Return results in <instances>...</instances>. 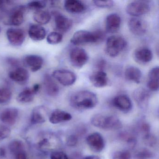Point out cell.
Segmentation results:
<instances>
[{
    "mask_svg": "<svg viewBox=\"0 0 159 159\" xmlns=\"http://www.w3.org/2000/svg\"><path fill=\"white\" fill-rule=\"evenodd\" d=\"M18 116V110L15 108L5 109L0 114V120L7 125H14Z\"/></svg>",
    "mask_w": 159,
    "mask_h": 159,
    "instance_id": "16",
    "label": "cell"
},
{
    "mask_svg": "<svg viewBox=\"0 0 159 159\" xmlns=\"http://www.w3.org/2000/svg\"><path fill=\"white\" fill-rule=\"evenodd\" d=\"M133 97L135 101L139 107L145 109L148 107L150 94L145 88L139 87L134 91Z\"/></svg>",
    "mask_w": 159,
    "mask_h": 159,
    "instance_id": "12",
    "label": "cell"
},
{
    "mask_svg": "<svg viewBox=\"0 0 159 159\" xmlns=\"http://www.w3.org/2000/svg\"><path fill=\"white\" fill-rule=\"evenodd\" d=\"M43 84L45 91L48 95L51 97H55L57 95L59 92V87L49 74H46L44 75Z\"/></svg>",
    "mask_w": 159,
    "mask_h": 159,
    "instance_id": "20",
    "label": "cell"
},
{
    "mask_svg": "<svg viewBox=\"0 0 159 159\" xmlns=\"http://www.w3.org/2000/svg\"><path fill=\"white\" fill-rule=\"evenodd\" d=\"M90 82L94 87L103 88L108 83V79L107 73L103 70H99L93 72L90 76Z\"/></svg>",
    "mask_w": 159,
    "mask_h": 159,
    "instance_id": "15",
    "label": "cell"
},
{
    "mask_svg": "<svg viewBox=\"0 0 159 159\" xmlns=\"http://www.w3.org/2000/svg\"><path fill=\"white\" fill-rule=\"evenodd\" d=\"M12 97V92L9 88L0 87V104L8 103Z\"/></svg>",
    "mask_w": 159,
    "mask_h": 159,
    "instance_id": "31",
    "label": "cell"
},
{
    "mask_svg": "<svg viewBox=\"0 0 159 159\" xmlns=\"http://www.w3.org/2000/svg\"><path fill=\"white\" fill-rule=\"evenodd\" d=\"M10 151L14 155L20 152L25 151L24 143L19 140H14L11 142L9 145Z\"/></svg>",
    "mask_w": 159,
    "mask_h": 159,
    "instance_id": "32",
    "label": "cell"
},
{
    "mask_svg": "<svg viewBox=\"0 0 159 159\" xmlns=\"http://www.w3.org/2000/svg\"><path fill=\"white\" fill-rule=\"evenodd\" d=\"M134 58L139 64H147L152 60L153 54L150 49L141 47L136 49L134 52Z\"/></svg>",
    "mask_w": 159,
    "mask_h": 159,
    "instance_id": "17",
    "label": "cell"
},
{
    "mask_svg": "<svg viewBox=\"0 0 159 159\" xmlns=\"http://www.w3.org/2000/svg\"><path fill=\"white\" fill-rule=\"evenodd\" d=\"M51 159H70L66 153L62 151H54L50 155Z\"/></svg>",
    "mask_w": 159,
    "mask_h": 159,
    "instance_id": "39",
    "label": "cell"
},
{
    "mask_svg": "<svg viewBox=\"0 0 159 159\" xmlns=\"http://www.w3.org/2000/svg\"><path fill=\"white\" fill-rule=\"evenodd\" d=\"M11 131L8 126L0 125V140H3L10 136Z\"/></svg>",
    "mask_w": 159,
    "mask_h": 159,
    "instance_id": "38",
    "label": "cell"
},
{
    "mask_svg": "<svg viewBox=\"0 0 159 159\" xmlns=\"http://www.w3.org/2000/svg\"><path fill=\"white\" fill-rule=\"evenodd\" d=\"M40 88V85L39 84H36L33 86L31 89L33 90L34 93H35V94L39 91Z\"/></svg>",
    "mask_w": 159,
    "mask_h": 159,
    "instance_id": "43",
    "label": "cell"
},
{
    "mask_svg": "<svg viewBox=\"0 0 159 159\" xmlns=\"http://www.w3.org/2000/svg\"><path fill=\"white\" fill-rule=\"evenodd\" d=\"M51 19V14L46 11L39 10L36 11L34 14V20L39 25H46L50 22Z\"/></svg>",
    "mask_w": 159,
    "mask_h": 159,
    "instance_id": "29",
    "label": "cell"
},
{
    "mask_svg": "<svg viewBox=\"0 0 159 159\" xmlns=\"http://www.w3.org/2000/svg\"><path fill=\"white\" fill-rule=\"evenodd\" d=\"M121 22L120 17L117 14L112 13L109 15L106 19V31L109 33H116L120 30Z\"/></svg>",
    "mask_w": 159,
    "mask_h": 159,
    "instance_id": "14",
    "label": "cell"
},
{
    "mask_svg": "<svg viewBox=\"0 0 159 159\" xmlns=\"http://www.w3.org/2000/svg\"><path fill=\"white\" fill-rule=\"evenodd\" d=\"M70 58L73 67L76 68L80 69L88 62L89 56L84 49L76 47L73 48L70 52Z\"/></svg>",
    "mask_w": 159,
    "mask_h": 159,
    "instance_id": "5",
    "label": "cell"
},
{
    "mask_svg": "<svg viewBox=\"0 0 159 159\" xmlns=\"http://www.w3.org/2000/svg\"><path fill=\"white\" fill-rule=\"evenodd\" d=\"M91 122L95 127L104 130H118L122 127L120 119L114 115L95 114L91 118Z\"/></svg>",
    "mask_w": 159,
    "mask_h": 159,
    "instance_id": "2",
    "label": "cell"
},
{
    "mask_svg": "<svg viewBox=\"0 0 159 159\" xmlns=\"http://www.w3.org/2000/svg\"><path fill=\"white\" fill-rule=\"evenodd\" d=\"M64 7L71 13H81L86 10V6L82 2L79 0H67L65 2Z\"/></svg>",
    "mask_w": 159,
    "mask_h": 159,
    "instance_id": "19",
    "label": "cell"
},
{
    "mask_svg": "<svg viewBox=\"0 0 159 159\" xmlns=\"http://www.w3.org/2000/svg\"><path fill=\"white\" fill-rule=\"evenodd\" d=\"M149 10V5L147 2L144 1L132 2L128 4L126 8L127 13L134 17L146 14Z\"/></svg>",
    "mask_w": 159,
    "mask_h": 159,
    "instance_id": "6",
    "label": "cell"
},
{
    "mask_svg": "<svg viewBox=\"0 0 159 159\" xmlns=\"http://www.w3.org/2000/svg\"><path fill=\"white\" fill-rule=\"evenodd\" d=\"M57 144V138L50 134L43 135L38 142V146L40 149L47 151L55 148Z\"/></svg>",
    "mask_w": 159,
    "mask_h": 159,
    "instance_id": "18",
    "label": "cell"
},
{
    "mask_svg": "<svg viewBox=\"0 0 159 159\" xmlns=\"http://www.w3.org/2000/svg\"><path fill=\"white\" fill-rule=\"evenodd\" d=\"M89 148L96 152H100L104 149L105 142L102 135L98 132L90 134L86 139Z\"/></svg>",
    "mask_w": 159,
    "mask_h": 159,
    "instance_id": "8",
    "label": "cell"
},
{
    "mask_svg": "<svg viewBox=\"0 0 159 159\" xmlns=\"http://www.w3.org/2000/svg\"><path fill=\"white\" fill-rule=\"evenodd\" d=\"M126 44V41L123 37L113 35L107 39L105 52L110 57H116L125 49Z\"/></svg>",
    "mask_w": 159,
    "mask_h": 159,
    "instance_id": "4",
    "label": "cell"
},
{
    "mask_svg": "<svg viewBox=\"0 0 159 159\" xmlns=\"http://www.w3.org/2000/svg\"><path fill=\"white\" fill-rule=\"evenodd\" d=\"M128 26L130 31L136 36H142L147 31V25L146 22L137 17H134L129 20Z\"/></svg>",
    "mask_w": 159,
    "mask_h": 159,
    "instance_id": "10",
    "label": "cell"
},
{
    "mask_svg": "<svg viewBox=\"0 0 159 159\" xmlns=\"http://www.w3.org/2000/svg\"><path fill=\"white\" fill-rule=\"evenodd\" d=\"M84 159H100L98 156L96 155H90L85 157Z\"/></svg>",
    "mask_w": 159,
    "mask_h": 159,
    "instance_id": "44",
    "label": "cell"
},
{
    "mask_svg": "<svg viewBox=\"0 0 159 159\" xmlns=\"http://www.w3.org/2000/svg\"><path fill=\"white\" fill-rule=\"evenodd\" d=\"M53 15L56 27L59 31L66 32L72 27L73 22L69 18L57 12L54 13Z\"/></svg>",
    "mask_w": 159,
    "mask_h": 159,
    "instance_id": "13",
    "label": "cell"
},
{
    "mask_svg": "<svg viewBox=\"0 0 159 159\" xmlns=\"http://www.w3.org/2000/svg\"><path fill=\"white\" fill-rule=\"evenodd\" d=\"M35 95L31 88H26L18 94L17 100L20 103H29L33 101Z\"/></svg>",
    "mask_w": 159,
    "mask_h": 159,
    "instance_id": "30",
    "label": "cell"
},
{
    "mask_svg": "<svg viewBox=\"0 0 159 159\" xmlns=\"http://www.w3.org/2000/svg\"><path fill=\"white\" fill-rule=\"evenodd\" d=\"M105 37L101 30L91 31L80 30L74 33L70 39V43L75 45H82L89 43H95L102 40Z\"/></svg>",
    "mask_w": 159,
    "mask_h": 159,
    "instance_id": "3",
    "label": "cell"
},
{
    "mask_svg": "<svg viewBox=\"0 0 159 159\" xmlns=\"http://www.w3.org/2000/svg\"><path fill=\"white\" fill-rule=\"evenodd\" d=\"M63 40V35L57 32H52L47 36V41L49 44H58Z\"/></svg>",
    "mask_w": 159,
    "mask_h": 159,
    "instance_id": "33",
    "label": "cell"
},
{
    "mask_svg": "<svg viewBox=\"0 0 159 159\" xmlns=\"http://www.w3.org/2000/svg\"><path fill=\"white\" fill-rule=\"evenodd\" d=\"M159 74L158 66L154 67L149 72L147 86L151 91L156 92L159 90Z\"/></svg>",
    "mask_w": 159,
    "mask_h": 159,
    "instance_id": "22",
    "label": "cell"
},
{
    "mask_svg": "<svg viewBox=\"0 0 159 159\" xmlns=\"http://www.w3.org/2000/svg\"><path fill=\"white\" fill-rule=\"evenodd\" d=\"M29 8L36 11L42 10L46 6V3L42 1H36L30 2L28 4Z\"/></svg>",
    "mask_w": 159,
    "mask_h": 159,
    "instance_id": "35",
    "label": "cell"
},
{
    "mask_svg": "<svg viewBox=\"0 0 159 159\" xmlns=\"http://www.w3.org/2000/svg\"><path fill=\"white\" fill-rule=\"evenodd\" d=\"M78 138L74 135L69 136L67 139V144L70 147H74L78 143Z\"/></svg>",
    "mask_w": 159,
    "mask_h": 159,
    "instance_id": "40",
    "label": "cell"
},
{
    "mask_svg": "<svg viewBox=\"0 0 159 159\" xmlns=\"http://www.w3.org/2000/svg\"><path fill=\"white\" fill-rule=\"evenodd\" d=\"M112 104L117 109L125 113L130 111L133 107L132 101L125 95H119L115 97L112 100Z\"/></svg>",
    "mask_w": 159,
    "mask_h": 159,
    "instance_id": "11",
    "label": "cell"
},
{
    "mask_svg": "<svg viewBox=\"0 0 159 159\" xmlns=\"http://www.w3.org/2000/svg\"><path fill=\"white\" fill-rule=\"evenodd\" d=\"M25 11V8L24 7H20L16 10L11 16V24L14 26H19L22 24L24 22Z\"/></svg>",
    "mask_w": 159,
    "mask_h": 159,
    "instance_id": "28",
    "label": "cell"
},
{
    "mask_svg": "<svg viewBox=\"0 0 159 159\" xmlns=\"http://www.w3.org/2000/svg\"><path fill=\"white\" fill-rule=\"evenodd\" d=\"M152 153L150 151L146 149L141 150L135 155L136 159H150L152 158Z\"/></svg>",
    "mask_w": 159,
    "mask_h": 159,
    "instance_id": "36",
    "label": "cell"
},
{
    "mask_svg": "<svg viewBox=\"0 0 159 159\" xmlns=\"http://www.w3.org/2000/svg\"><path fill=\"white\" fill-rule=\"evenodd\" d=\"M125 77L126 80L136 84H139L142 79L141 70L135 66H130L126 68L125 71Z\"/></svg>",
    "mask_w": 159,
    "mask_h": 159,
    "instance_id": "25",
    "label": "cell"
},
{
    "mask_svg": "<svg viewBox=\"0 0 159 159\" xmlns=\"http://www.w3.org/2000/svg\"><path fill=\"white\" fill-rule=\"evenodd\" d=\"M6 35L9 42L15 46H21L25 38V32L20 29H9L6 32Z\"/></svg>",
    "mask_w": 159,
    "mask_h": 159,
    "instance_id": "9",
    "label": "cell"
},
{
    "mask_svg": "<svg viewBox=\"0 0 159 159\" xmlns=\"http://www.w3.org/2000/svg\"><path fill=\"white\" fill-rule=\"evenodd\" d=\"M1 28L0 27V32H1Z\"/></svg>",
    "mask_w": 159,
    "mask_h": 159,
    "instance_id": "45",
    "label": "cell"
},
{
    "mask_svg": "<svg viewBox=\"0 0 159 159\" xmlns=\"http://www.w3.org/2000/svg\"><path fill=\"white\" fill-rule=\"evenodd\" d=\"M93 2L97 7L101 8H110L113 5V2L112 1H94Z\"/></svg>",
    "mask_w": 159,
    "mask_h": 159,
    "instance_id": "37",
    "label": "cell"
},
{
    "mask_svg": "<svg viewBox=\"0 0 159 159\" xmlns=\"http://www.w3.org/2000/svg\"><path fill=\"white\" fill-rule=\"evenodd\" d=\"M132 155L128 150L118 151L114 152L112 156V159H131Z\"/></svg>",
    "mask_w": 159,
    "mask_h": 159,
    "instance_id": "34",
    "label": "cell"
},
{
    "mask_svg": "<svg viewBox=\"0 0 159 159\" xmlns=\"http://www.w3.org/2000/svg\"><path fill=\"white\" fill-rule=\"evenodd\" d=\"M14 156L15 159H28L27 155L25 150L16 153L15 154Z\"/></svg>",
    "mask_w": 159,
    "mask_h": 159,
    "instance_id": "41",
    "label": "cell"
},
{
    "mask_svg": "<svg viewBox=\"0 0 159 159\" xmlns=\"http://www.w3.org/2000/svg\"><path fill=\"white\" fill-rule=\"evenodd\" d=\"M45 116L43 114V107H37L33 110L31 114V121L32 124H39L45 121Z\"/></svg>",
    "mask_w": 159,
    "mask_h": 159,
    "instance_id": "27",
    "label": "cell"
},
{
    "mask_svg": "<svg viewBox=\"0 0 159 159\" xmlns=\"http://www.w3.org/2000/svg\"><path fill=\"white\" fill-rule=\"evenodd\" d=\"M7 151L5 148L0 147V159H6Z\"/></svg>",
    "mask_w": 159,
    "mask_h": 159,
    "instance_id": "42",
    "label": "cell"
},
{
    "mask_svg": "<svg viewBox=\"0 0 159 159\" xmlns=\"http://www.w3.org/2000/svg\"><path fill=\"white\" fill-rule=\"evenodd\" d=\"M25 63L31 71L36 72L39 70L43 65V60L41 57L35 55H28L25 57Z\"/></svg>",
    "mask_w": 159,
    "mask_h": 159,
    "instance_id": "24",
    "label": "cell"
},
{
    "mask_svg": "<svg viewBox=\"0 0 159 159\" xmlns=\"http://www.w3.org/2000/svg\"><path fill=\"white\" fill-rule=\"evenodd\" d=\"M52 77L64 86H70L74 84L77 80L76 74L67 70H57L52 73Z\"/></svg>",
    "mask_w": 159,
    "mask_h": 159,
    "instance_id": "7",
    "label": "cell"
},
{
    "mask_svg": "<svg viewBox=\"0 0 159 159\" xmlns=\"http://www.w3.org/2000/svg\"><path fill=\"white\" fill-rule=\"evenodd\" d=\"M98 103L96 95L91 91L84 90L73 94L70 98L71 106L80 110H86L93 108Z\"/></svg>",
    "mask_w": 159,
    "mask_h": 159,
    "instance_id": "1",
    "label": "cell"
},
{
    "mask_svg": "<svg viewBox=\"0 0 159 159\" xmlns=\"http://www.w3.org/2000/svg\"><path fill=\"white\" fill-rule=\"evenodd\" d=\"M29 73L25 69L22 67L16 68L11 71L9 77L14 81L18 83H24L27 81L29 78Z\"/></svg>",
    "mask_w": 159,
    "mask_h": 159,
    "instance_id": "26",
    "label": "cell"
},
{
    "mask_svg": "<svg viewBox=\"0 0 159 159\" xmlns=\"http://www.w3.org/2000/svg\"><path fill=\"white\" fill-rule=\"evenodd\" d=\"M30 38L35 41H40L45 39L46 36V30L39 25L30 26L28 31Z\"/></svg>",
    "mask_w": 159,
    "mask_h": 159,
    "instance_id": "23",
    "label": "cell"
},
{
    "mask_svg": "<svg viewBox=\"0 0 159 159\" xmlns=\"http://www.w3.org/2000/svg\"><path fill=\"white\" fill-rule=\"evenodd\" d=\"M71 119L72 116L69 112L61 110H56L52 112L49 118V120L53 124H57L70 121Z\"/></svg>",
    "mask_w": 159,
    "mask_h": 159,
    "instance_id": "21",
    "label": "cell"
}]
</instances>
